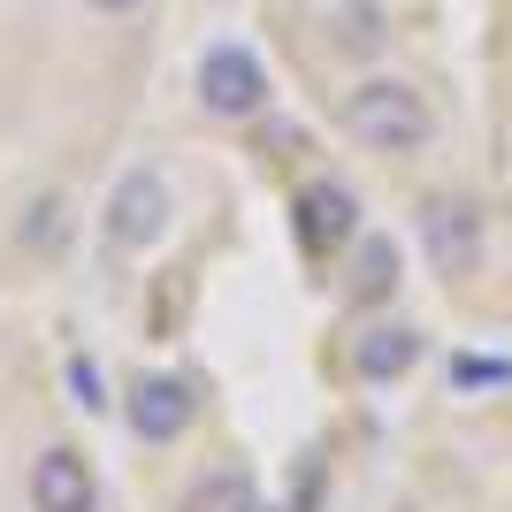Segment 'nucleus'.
Instances as JSON below:
<instances>
[{
    "instance_id": "nucleus-5",
    "label": "nucleus",
    "mask_w": 512,
    "mask_h": 512,
    "mask_svg": "<svg viewBox=\"0 0 512 512\" xmlns=\"http://www.w3.org/2000/svg\"><path fill=\"white\" fill-rule=\"evenodd\" d=\"M352 230H360V199L344 192V184L321 176V184L299 192V245H306V253H337Z\"/></svg>"
},
{
    "instance_id": "nucleus-9",
    "label": "nucleus",
    "mask_w": 512,
    "mask_h": 512,
    "mask_svg": "<svg viewBox=\"0 0 512 512\" xmlns=\"http://www.w3.org/2000/svg\"><path fill=\"white\" fill-rule=\"evenodd\" d=\"M184 512H260V490L245 467H214L192 482V497H184Z\"/></svg>"
},
{
    "instance_id": "nucleus-10",
    "label": "nucleus",
    "mask_w": 512,
    "mask_h": 512,
    "mask_svg": "<svg viewBox=\"0 0 512 512\" xmlns=\"http://www.w3.org/2000/svg\"><path fill=\"white\" fill-rule=\"evenodd\" d=\"M390 283H398V245L390 237H367L360 245V260H352V299H390Z\"/></svg>"
},
{
    "instance_id": "nucleus-12",
    "label": "nucleus",
    "mask_w": 512,
    "mask_h": 512,
    "mask_svg": "<svg viewBox=\"0 0 512 512\" xmlns=\"http://www.w3.org/2000/svg\"><path fill=\"white\" fill-rule=\"evenodd\" d=\"M69 383H77V406H92V413L107 406V390H100V375H92V360H69Z\"/></svg>"
},
{
    "instance_id": "nucleus-4",
    "label": "nucleus",
    "mask_w": 512,
    "mask_h": 512,
    "mask_svg": "<svg viewBox=\"0 0 512 512\" xmlns=\"http://www.w3.org/2000/svg\"><path fill=\"white\" fill-rule=\"evenodd\" d=\"M161 222H169V184L153 169H130L123 184H115V199H107V237H115L123 253H146L153 237H161Z\"/></svg>"
},
{
    "instance_id": "nucleus-2",
    "label": "nucleus",
    "mask_w": 512,
    "mask_h": 512,
    "mask_svg": "<svg viewBox=\"0 0 512 512\" xmlns=\"http://www.w3.org/2000/svg\"><path fill=\"white\" fill-rule=\"evenodd\" d=\"M260 100H268V69L253 62V46H207V62H199V107L207 115H222V123H245V115H260Z\"/></svg>"
},
{
    "instance_id": "nucleus-1",
    "label": "nucleus",
    "mask_w": 512,
    "mask_h": 512,
    "mask_svg": "<svg viewBox=\"0 0 512 512\" xmlns=\"http://www.w3.org/2000/svg\"><path fill=\"white\" fill-rule=\"evenodd\" d=\"M344 130L367 153H421L428 146V100L413 85H398V77H367L344 100Z\"/></svg>"
},
{
    "instance_id": "nucleus-13",
    "label": "nucleus",
    "mask_w": 512,
    "mask_h": 512,
    "mask_svg": "<svg viewBox=\"0 0 512 512\" xmlns=\"http://www.w3.org/2000/svg\"><path fill=\"white\" fill-rule=\"evenodd\" d=\"M451 375H459V383H505L512 367H497V360H459Z\"/></svg>"
},
{
    "instance_id": "nucleus-3",
    "label": "nucleus",
    "mask_w": 512,
    "mask_h": 512,
    "mask_svg": "<svg viewBox=\"0 0 512 512\" xmlns=\"http://www.w3.org/2000/svg\"><path fill=\"white\" fill-rule=\"evenodd\" d=\"M421 245L436 276H474L482 260V214L467 199H421Z\"/></svg>"
},
{
    "instance_id": "nucleus-6",
    "label": "nucleus",
    "mask_w": 512,
    "mask_h": 512,
    "mask_svg": "<svg viewBox=\"0 0 512 512\" xmlns=\"http://www.w3.org/2000/svg\"><path fill=\"white\" fill-rule=\"evenodd\" d=\"M130 428H138L146 444H176V436L192 428V383H176V375H146V383L130 390Z\"/></svg>"
},
{
    "instance_id": "nucleus-7",
    "label": "nucleus",
    "mask_w": 512,
    "mask_h": 512,
    "mask_svg": "<svg viewBox=\"0 0 512 512\" xmlns=\"http://www.w3.org/2000/svg\"><path fill=\"white\" fill-rule=\"evenodd\" d=\"M31 505L39 512H100V482L77 451H46L31 467Z\"/></svg>"
},
{
    "instance_id": "nucleus-8",
    "label": "nucleus",
    "mask_w": 512,
    "mask_h": 512,
    "mask_svg": "<svg viewBox=\"0 0 512 512\" xmlns=\"http://www.w3.org/2000/svg\"><path fill=\"white\" fill-rule=\"evenodd\" d=\"M413 360H421V337H413L406 321H383V329H367V337L352 344V367H360L367 383H398Z\"/></svg>"
},
{
    "instance_id": "nucleus-11",
    "label": "nucleus",
    "mask_w": 512,
    "mask_h": 512,
    "mask_svg": "<svg viewBox=\"0 0 512 512\" xmlns=\"http://www.w3.org/2000/svg\"><path fill=\"white\" fill-rule=\"evenodd\" d=\"M337 46L344 54H383V16H375V0H344L337 8Z\"/></svg>"
},
{
    "instance_id": "nucleus-14",
    "label": "nucleus",
    "mask_w": 512,
    "mask_h": 512,
    "mask_svg": "<svg viewBox=\"0 0 512 512\" xmlns=\"http://www.w3.org/2000/svg\"><path fill=\"white\" fill-rule=\"evenodd\" d=\"M92 8H100V16H123V8H138V0H92Z\"/></svg>"
}]
</instances>
